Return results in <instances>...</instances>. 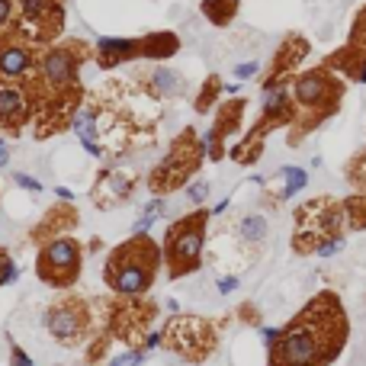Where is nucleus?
<instances>
[{
	"label": "nucleus",
	"mask_w": 366,
	"mask_h": 366,
	"mask_svg": "<svg viewBox=\"0 0 366 366\" xmlns=\"http://www.w3.org/2000/svg\"><path fill=\"white\" fill-rule=\"evenodd\" d=\"M312 55V46H309V39L299 36V32H290V36L280 42L276 48L273 61H270V71L267 77L260 81V87H286L296 77V71L302 68V61Z\"/></svg>",
	"instance_id": "6"
},
{
	"label": "nucleus",
	"mask_w": 366,
	"mask_h": 366,
	"mask_svg": "<svg viewBox=\"0 0 366 366\" xmlns=\"http://www.w3.org/2000/svg\"><path fill=\"white\" fill-rule=\"evenodd\" d=\"M290 97H292V107H296V119L290 126V138L286 142L292 148H299L312 132H318L325 122L341 113L344 97H347V81L321 61V65L299 71L292 77Z\"/></svg>",
	"instance_id": "2"
},
{
	"label": "nucleus",
	"mask_w": 366,
	"mask_h": 366,
	"mask_svg": "<svg viewBox=\"0 0 366 366\" xmlns=\"http://www.w3.org/2000/svg\"><path fill=\"white\" fill-rule=\"evenodd\" d=\"M161 209H164V199H154V203H148L145 212H142V219L135 222V235H142V231H148L154 225V219L161 215Z\"/></svg>",
	"instance_id": "24"
},
{
	"label": "nucleus",
	"mask_w": 366,
	"mask_h": 366,
	"mask_svg": "<svg viewBox=\"0 0 366 366\" xmlns=\"http://www.w3.org/2000/svg\"><path fill=\"white\" fill-rule=\"evenodd\" d=\"M7 161H10V148L7 142H0V168H7Z\"/></svg>",
	"instance_id": "33"
},
{
	"label": "nucleus",
	"mask_w": 366,
	"mask_h": 366,
	"mask_svg": "<svg viewBox=\"0 0 366 366\" xmlns=\"http://www.w3.org/2000/svg\"><path fill=\"white\" fill-rule=\"evenodd\" d=\"M161 337H164V334H148V337H145V351H151V347H158V344H161Z\"/></svg>",
	"instance_id": "34"
},
{
	"label": "nucleus",
	"mask_w": 366,
	"mask_h": 366,
	"mask_svg": "<svg viewBox=\"0 0 366 366\" xmlns=\"http://www.w3.org/2000/svg\"><path fill=\"white\" fill-rule=\"evenodd\" d=\"M168 341L177 353H183V357L203 360V357H209L215 347V331H212V325L203 318H180V315H177L168 328Z\"/></svg>",
	"instance_id": "5"
},
{
	"label": "nucleus",
	"mask_w": 366,
	"mask_h": 366,
	"mask_svg": "<svg viewBox=\"0 0 366 366\" xmlns=\"http://www.w3.org/2000/svg\"><path fill=\"white\" fill-rule=\"evenodd\" d=\"M10 10H13V4H10V0H0V26L10 20Z\"/></svg>",
	"instance_id": "31"
},
{
	"label": "nucleus",
	"mask_w": 366,
	"mask_h": 366,
	"mask_svg": "<svg viewBox=\"0 0 366 366\" xmlns=\"http://www.w3.org/2000/svg\"><path fill=\"white\" fill-rule=\"evenodd\" d=\"M138 363H142V353L129 351V353H119V357H116L109 366H138Z\"/></svg>",
	"instance_id": "27"
},
{
	"label": "nucleus",
	"mask_w": 366,
	"mask_h": 366,
	"mask_svg": "<svg viewBox=\"0 0 366 366\" xmlns=\"http://www.w3.org/2000/svg\"><path fill=\"white\" fill-rule=\"evenodd\" d=\"M203 13L209 16V23L229 26L238 13V0H206V4H203Z\"/></svg>",
	"instance_id": "19"
},
{
	"label": "nucleus",
	"mask_w": 366,
	"mask_h": 366,
	"mask_svg": "<svg viewBox=\"0 0 366 366\" xmlns=\"http://www.w3.org/2000/svg\"><path fill=\"white\" fill-rule=\"evenodd\" d=\"M238 290V276H222L219 280V292L222 296H229V292H235Z\"/></svg>",
	"instance_id": "29"
},
{
	"label": "nucleus",
	"mask_w": 366,
	"mask_h": 366,
	"mask_svg": "<svg viewBox=\"0 0 366 366\" xmlns=\"http://www.w3.org/2000/svg\"><path fill=\"white\" fill-rule=\"evenodd\" d=\"M119 260V267H109V280L119 292L126 296H138V292H145L154 280V251L151 254H138V260Z\"/></svg>",
	"instance_id": "7"
},
{
	"label": "nucleus",
	"mask_w": 366,
	"mask_h": 366,
	"mask_svg": "<svg viewBox=\"0 0 366 366\" xmlns=\"http://www.w3.org/2000/svg\"><path fill=\"white\" fill-rule=\"evenodd\" d=\"M32 65V55L29 48H20V46H10L0 52V77H7V81H16V77H23Z\"/></svg>",
	"instance_id": "15"
},
{
	"label": "nucleus",
	"mask_w": 366,
	"mask_h": 366,
	"mask_svg": "<svg viewBox=\"0 0 366 366\" xmlns=\"http://www.w3.org/2000/svg\"><path fill=\"white\" fill-rule=\"evenodd\" d=\"M344 206V229L347 231H366V193H351L341 199Z\"/></svg>",
	"instance_id": "16"
},
{
	"label": "nucleus",
	"mask_w": 366,
	"mask_h": 366,
	"mask_svg": "<svg viewBox=\"0 0 366 366\" xmlns=\"http://www.w3.org/2000/svg\"><path fill=\"white\" fill-rule=\"evenodd\" d=\"M74 71H77V58L71 52H48L42 58V74L52 87H65L74 81Z\"/></svg>",
	"instance_id": "11"
},
{
	"label": "nucleus",
	"mask_w": 366,
	"mask_h": 366,
	"mask_svg": "<svg viewBox=\"0 0 366 366\" xmlns=\"http://www.w3.org/2000/svg\"><path fill=\"white\" fill-rule=\"evenodd\" d=\"M351 341V315L334 290H321L280 328L267 366H331Z\"/></svg>",
	"instance_id": "1"
},
{
	"label": "nucleus",
	"mask_w": 366,
	"mask_h": 366,
	"mask_svg": "<svg viewBox=\"0 0 366 366\" xmlns=\"http://www.w3.org/2000/svg\"><path fill=\"white\" fill-rule=\"evenodd\" d=\"M46 328L52 331L58 341H74L81 334V315L74 309H52L46 315Z\"/></svg>",
	"instance_id": "13"
},
{
	"label": "nucleus",
	"mask_w": 366,
	"mask_h": 366,
	"mask_svg": "<svg viewBox=\"0 0 366 366\" xmlns=\"http://www.w3.org/2000/svg\"><path fill=\"white\" fill-rule=\"evenodd\" d=\"M151 87L158 93H164V97H174V93L183 90V77L168 68H158V71H151Z\"/></svg>",
	"instance_id": "21"
},
{
	"label": "nucleus",
	"mask_w": 366,
	"mask_h": 366,
	"mask_svg": "<svg viewBox=\"0 0 366 366\" xmlns=\"http://www.w3.org/2000/svg\"><path fill=\"white\" fill-rule=\"evenodd\" d=\"M325 65H328L331 71H337V74L344 77V81H353V84H366V55L357 52V48L351 46H341L334 48V52L325 58Z\"/></svg>",
	"instance_id": "9"
},
{
	"label": "nucleus",
	"mask_w": 366,
	"mask_h": 366,
	"mask_svg": "<svg viewBox=\"0 0 366 366\" xmlns=\"http://www.w3.org/2000/svg\"><path fill=\"white\" fill-rule=\"evenodd\" d=\"M241 116H244V100H231V103H225L219 113V122H215L212 129L206 132V138H203V148H206V154L212 161L222 158V142H225V135H229L231 129H238L241 126Z\"/></svg>",
	"instance_id": "8"
},
{
	"label": "nucleus",
	"mask_w": 366,
	"mask_h": 366,
	"mask_svg": "<svg viewBox=\"0 0 366 366\" xmlns=\"http://www.w3.org/2000/svg\"><path fill=\"white\" fill-rule=\"evenodd\" d=\"M148 58H168V55L177 52V39L174 36H154L145 42Z\"/></svg>",
	"instance_id": "23"
},
{
	"label": "nucleus",
	"mask_w": 366,
	"mask_h": 366,
	"mask_svg": "<svg viewBox=\"0 0 366 366\" xmlns=\"http://www.w3.org/2000/svg\"><path fill=\"white\" fill-rule=\"evenodd\" d=\"M235 74L238 77H254V74H257V61H244V65H238Z\"/></svg>",
	"instance_id": "30"
},
{
	"label": "nucleus",
	"mask_w": 366,
	"mask_h": 366,
	"mask_svg": "<svg viewBox=\"0 0 366 366\" xmlns=\"http://www.w3.org/2000/svg\"><path fill=\"white\" fill-rule=\"evenodd\" d=\"M305 183H309V174L302 168H280L273 177L267 180V193L273 203H290L296 193L305 190Z\"/></svg>",
	"instance_id": "10"
},
{
	"label": "nucleus",
	"mask_w": 366,
	"mask_h": 366,
	"mask_svg": "<svg viewBox=\"0 0 366 366\" xmlns=\"http://www.w3.org/2000/svg\"><path fill=\"white\" fill-rule=\"evenodd\" d=\"M206 196H209V183L206 180H196V183L187 187V199H190V203H206Z\"/></svg>",
	"instance_id": "26"
},
{
	"label": "nucleus",
	"mask_w": 366,
	"mask_h": 366,
	"mask_svg": "<svg viewBox=\"0 0 366 366\" xmlns=\"http://www.w3.org/2000/svg\"><path fill=\"white\" fill-rule=\"evenodd\" d=\"M26 107H29V100H26L23 90H16V87H0V122L4 126H13L26 116Z\"/></svg>",
	"instance_id": "14"
},
{
	"label": "nucleus",
	"mask_w": 366,
	"mask_h": 366,
	"mask_svg": "<svg viewBox=\"0 0 366 366\" xmlns=\"http://www.w3.org/2000/svg\"><path fill=\"white\" fill-rule=\"evenodd\" d=\"M344 46H351V48H357V52L366 55V4L353 13L351 32H347V42H344Z\"/></svg>",
	"instance_id": "22"
},
{
	"label": "nucleus",
	"mask_w": 366,
	"mask_h": 366,
	"mask_svg": "<svg viewBox=\"0 0 366 366\" xmlns=\"http://www.w3.org/2000/svg\"><path fill=\"white\" fill-rule=\"evenodd\" d=\"M13 366H32L29 353H23V351H13Z\"/></svg>",
	"instance_id": "32"
},
{
	"label": "nucleus",
	"mask_w": 366,
	"mask_h": 366,
	"mask_svg": "<svg viewBox=\"0 0 366 366\" xmlns=\"http://www.w3.org/2000/svg\"><path fill=\"white\" fill-rule=\"evenodd\" d=\"M55 193H58V196H61V199H71V196H74V193H71V190H68V187H58V190H55Z\"/></svg>",
	"instance_id": "35"
},
{
	"label": "nucleus",
	"mask_w": 366,
	"mask_h": 366,
	"mask_svg": "<svg viewBox=\"0 0 366 366\" xmlns=\"http://www.w3.org/2000/svg\"><path fill=\"white\" fill-rule=\"evenodd\" d=\"M13 180L20 183V187H23V190H29V193H39V190H42V183H39L36 177H29V174H16Z\"/></svg>",
	"instance_id": "28"
},
{
	"label": "nucleus",
	"mask_w": 366,
	"mask_h": 366,
	"mask_svg": "<svg viewBox=\"0 0 366 366\" xmlns=\"http://www.w3.org/2000/svg\"><path fill=\"white\" fill-rule=\"evenodd\" d=\"M344 206L337 196H312L292 212V254L331 257L344 248Z\"/></svg>",
	"instance_id": "3"
},
{
	"label": "nucleus",
	"mask_w": 366,
	"mask_h": 366,
	"mask_svg": "<svg viewBox=\"0 0 366 366\" xmlns=\"http://www.w3.org/2000/svg\"><path fill=\"white\" fill-rule=\"evenodd\" d=\"M203 244H206V212H193L183 222H177L168 235V260L170 273L183 276L199 267L203 257Z\"/></svg>",
	"instance_id": "4"
},
{
	"label": "nucleus",
	"mask_w": 366,
	"mask_h": 366,
	"mask_svg": "<svg viewBox=\"0 0 366 366\" xmlns=\"http://www.w3.org/2000/svg\"><path fill=\"white\" fill-rule=\"evenodd\" d=\"M238 235H241V241H248V244H260L270 235V225H267L264 215H244V219L238 222Z\"/></svg>",
	"instance_id": "18"
},
{
	"label": "nucleus",
	"mask_w": 366,
	"mask_h": 366,
	"mask_svg": "<svg viewBox=\"0 0 366 366\" xmlns=\"http://www.w3.org/2000/svg\"><path fill=\"white\" fill-rule=\"evenodd\" d=\"M20 7H23V20H29V23H36V20H42V16H48V7H52V0H23Z\"/></svg>",
	"instance_id": "25"
},
{
	"label": "nucleus",
	"mask_w": 366,
	"mask_h": 366,
	"mask_svg": "<svg viewBox=\"0 0 366 366\" xmlns=\"http://www.w3.org/2000/svg\"><path fill=\"white\" fill-rule=\"evenodd\" d=\"M77 257H81L77 244L71 238H58V241H52L42 251V270L55 267V270H74L77 273Z\"/></svg>",
	"instance_id": "12"
},
{
	"label": "nucleus",
	"mask_w": 366,
	"mask_h": 366,
	"mask_svg": "<svg viewBox=\"0 0 366 366\" xmlns=\"http://www.w3.org/2000/svg\"><path fill=\"white\" fill-rule=\"evenodd\" d=\"M344 177H347L353 193H366V145L344 164Z\"/></svg>",
	"instance_id": "17"
},
{
	"label": "nucleus",
	"mask_w": 366,
	"mask_h": 366,
	"mask_svg": "<svg viewBox=\"0 0 366 366\" xmlns=\"http://www.w3.org/2000/svg\"><path fill=\"white\" fill-rule=\"evenodd\" d=\"M97 48H100V55H103V61L113 65V61H119V58H129V55L135 52V42H129V39H100Z\"/></svg>",
	"instance_id": "20"
}]
</instances>
